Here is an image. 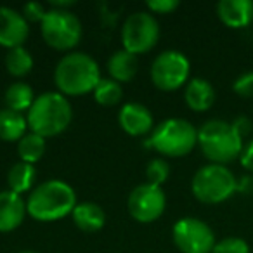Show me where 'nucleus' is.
Segmentation results:
<instances>
[{
  "mask_svg": "<svg viewBox=\"0 0 253 253\" xmlns=\"http://www.w3.org/2000/svg\"><path fill=\"white\" fill-rule=\"evenodd\" d=\"M236 193H241V194H252L253 193V177L252 175H245L241 179H238V191Z\"/></svg>",
  "mask_w": 253,
  "mask_h": 253,
  "instance_id": "2f4dec72",
  "label": "nucleus"
},
{
  "mask_svg": "<svg viewBox=\"0 0 253 253\" xmlns=\"http://www.w3.org/2000/svg\"><path fill=\"white\" fill-rule=\"evenodd\" d=\"M118 123L122 130H125L132 137H142L155 130L153 115L141 102H126L118 113Z\"/></svg>",
  "mask_w": 253,
  "mask_h": 253,
  "instance_id": "ddd939ff",
  "label": "nucleus"
},
{
  "mask_svg": "<svg viewBox=\"0 0 253 253\" xmlns=\"http://www.w3.org/2000/svg\"><path fill=\"white\" fill-rule=\"evenodd\" d=\"M23 16L28 23H42L45 18L47 11L40 2H28V4L23 5Z\"/></svg>",
  "mask_w": 253,
  "mask_h": 253,
  "instance_id": "cd10ccee",
  "label": "nucleus"
},
{
  "mask_svg": "<svg viewBox=\"0 0 253 253\" xmlns=\"http://www.w3.org/2000/svg\"><path fill=\"white\" fill-rule=\"evenodd\" d=\"M232 90L239 95V97L250 99L253 97V71H246L241 77H238L232 84Z\"/></svg>",
  "mask_w": 253,
  "mask_h": 253,
  "instance_id": "bb28decb",
  "label": "nucleus"
},
{
  "mask_svg": "<svg viewBox=\"0 0 253 253\" xmlns=\"http://www.w3.org/2000/svg\"><path fill=\"white\" fill-rule=\"evenodd\" d=\"M217 16L229 28H246L253 21L252 0H220L217 4Z\"/></svg>",
  "mask_w": 253,
  "mask_h": 253,
  "instance_id": "2eb2a0df",
  "label": "nucleus"
},
{
  "mask_svg": "<svg viewBox=\"0 0 253 253\" xmlns=\"http://www.w3.org/2000/svg\"><path fill=\"white\" fill-rule=\"evenodd\" d=\"M30 35L28 21L16 9L0 5V45L5 49L23 47Z\"/></svg>",
  "mask_w": 253,
  "mask_h": 253,
  "instance_id": "f8f14e48",
  "label": "nucleus"
},
{
  "mask_svg": "<svg viewBox=\"0 0 253 253\" xmlns=\"http://www.w3.org/2000/svg\"><path fill=\"white\" fill-rule=\"evenodd\" d=\"M149 146L169 158L186 156L198 144V128L184 118H169L155 126Z\"/></svg>",
  "mask_w": 253,
  "mask_h": 253,
  "instance_id": "39448f33",
  "label": "nucleus"
},
{
  "mask_svg": "<svg viewBox=\"0 0 253 253\" xmlns=\"http://www.w3.org/2000/svg\"><path fill=\"white\" fill-rule=\"evenodd\" d=\"M94 99L101 106H115L122 101L123 97V87L122 84L111 80V78H101L97 87L94 88Z\"/></svg>",
  "mask_w": 253,
  "mask_h": 253,
  "instance_id": "b1692460",
  "label": "nucleus"
},
{
  "mask_svg": "<svg viewBox=\"0 0 253 253\" xmlns=\"http://www.w3.org/2000/svg\"><path fill=\"white\" fill-rule=\"evenodd\" d=\"M26 203L23 196L12 191L0 193V232H11L23 224L26 217Z\"/></svg>",
  "mask_w": 253,
  "mask_h": 253,
  "instance_id": "4468645a",
  "label": "nucleus"
},
{
  "mask_svg": "<svg viewBox=\"0 0 253 253\" xmlns=\"http://www.w3.org/2000/svg\"><path fill=\"white\" fill-rule=\"evenodd\" d=\"M184 99L189 109L196 113H203L213 106L215 102V90L211 84L205 78H193L187 82Z\"/></svg>",
  "mask_w": 253,
  "mask_h": 253,
  "instance_id": "dca6fc26",
  "label": "nucleus"
},
{
  "mask_svg": "<svg viewBox=\"0 0 253 253\" xmlns=\"http://www.w3.org/2000/svg\"><path fill=\"white\" fill-rule=\"evenodd\" d=\"M198 146L215 165H227L243 153V139L232 123L224 120H208L198 130Z\"/></svg>",
  "mask_w": 253,
  "mask_h": 253,
  "instance_id": "20e7f679",
  "label": "nucleus"
},
{
  "mask_svg": "<svg viewBox=\"0 0 253 253\" xmlns=\"http://www.w3.org/2000/svg\"><path fill=\"white\" fill-rule=\"evenodd\" d=\"M37 179V169L35 165H30V163L19 162L16 165L11 167L7 173V184H9V191L16 194H25L28 193L33 187Z\"/></svg>",
  "mask_w": 253,
  "mask_h": 253,
  "instance_id": "aec40b11",
  "label": "nucleus"
},
{
  "mask_svg": "<svg viewBox=\"0 0 253 253\" xmlns=\"http://www.w3.org/2000/svg\"><path fill=\"white\" fill-rule=\"evenodd\" d=\"M19 253H37V252H32V250H23V252H19Z\"/></svg>",
  "mask_w": 253,
  "mask_h": 253,
  "instance_id": "473e14b6",
  "label": "nucleus"
},
{
  "mask_svg": "<svg viewBox=\"0 0 253 253\" xmlns=\"http://www.w3.org/2000/svg\"><path fill=\"white\" fill-rule=\"evenodd\" d=\"M40 30L47 45L56 50H71L82 40L80 19L66 9H49Z\"/></svg>",
  "mask_w": 253,
  "mask_h": 253,
  "instance_id": "0eeeda50",
  "label": "nucleus"
},
{
  "mask_svg": "<svg viewBox=\"0 0 253 253\" xmlns=\"http://www.w3.org/2000/svg\"><path fill=\"white\" fill-rule=\"evenodd\" d=\"M71 104L61 92H43L30 108L26 122L28 128L40 137H56L63 134L71 123Z\"/></svg>",
  "mask_w": 253,
  "mask_h": 253,
  "instance_id": "7ed1b4c3",
  "label": "nucleus"
},
{
  "mask_svg": "<svg viewBox=\"0 0 253 253\" xmlns=\"http://www.w3.org/2000/svg\"><path fill=\"white\" fill-rule=\"evenodd\" d=\"M4 101L7 109L16 113H25L30 111V108L35 102V94H33V88L30 87L25 82H16V84L9 85L7 90H5Z\"/></svg>",
  "mask_w": 253,
  "mask_h": 253,
  "instance_id": "412c9836",
  "label": "nucleus"
},
{
  "mask_svg": "<svg viewBox=\"0 0 253 253\" xmlns=\"http://www.w3.org/2000/svg\"><path fill=\"white\" fill-rule=\"evenodd\" d=\"M106 66H108V73L111 80L118 82V84H125V82L134 80L135 73H137V56H134L125 49H120L109 57Z\"/></svg>",
  "mask_w": 253,
  "mask_h": 253,
  "instance_id": "f3484780",
  "label": "nucleus"
},
{
  "mask_svg": "<svg viewBox=\"0 0 253 253\" xmlns=\"http://www.w3.org/2000/svg\"><path fill=\"white\" fill-rule=\"evenodd\" d=\"M28 122L25 115L11 111V109H0V139L5 142H19L28 132Z\"/></svg>",
  "mask_w": 253,
  "mask_h": 253,
  "instance_id": "6ab92c4d",
  "label": "nucleus"
},
{
  "mask_svg": "<svg viewBox=\"0 0 253 253\" xmlns=\"http://www.w3.org/2000/svg\"><path fill=\"white\" fill-rule=\"evenodd\" d=\"M45 139L40 135L28 132L21 141L18 142V155L21 158V162L35 165L37 162L42 160V156L45 155Z\"/></svg>",
  "mask_w": 253,
  "mask_h": 253,
  "instance_id": "4be33fe9",
  "label": "nucleus"
},
{
  "mask_svg": "<svg viewBox=\"0 0 253 253\" xmlns=\"http://www.w3.org/2000/svg\"><path fill=\"white\" fill-rule=\"evenodd\" d=\"M54 82L63 95H85L94 92L101 82L99 64L85 52H70L57 63L54 70Z\"/></svg>",
  "mask_w": 253,
  "mask_h": 253,
  "instance_id": "f03ea898",
  "label": "nucleus"
},
{
  "mask_svg": "<svg viewBox=\"0 0 253 253\" xmlns=\"http://www.w3.org/2000/svg\"><path fill=\"white\" fill-rule=\"evenodd\" d=\"M126 207H128V213L132 215L134 220L141 222V224H149V222L158 220L163 215L167 207V198L162 187L146 182L132 189Z\"/></svg>",
  "mask_w": 253,
  "mask_h": 253,
  "instance_id": "9b49d317",
  "label": "nucleus"
},
{
  "mask_svg": "<svg viewBox=\"0 0 253 253\" xmlns=\"http://www.w3.org/2000/svg\"><path fill=\"white\" fill-rule=\"evenodd\" d=\"M5 68L9 75L12 77H26L33 70V57L25 47H16V49L7 50L5 56Z\"/></svg>",
  "mask_w": 253,
  "mask_h": 253,
  "instance_id": "5701e85b",
  "label": "nucleus"
},
{
  "mask_svg": "<svg viewBox=\"0 0 253 253\" xmlns=\"http://www.w3.org/2000/svg\"><path fill=\"white\" fill-rule=\"evenodd\" d=\"M73 222L78 229L85 232H95L99 229L104 227L106 222V213L99 205L90 203V201H85V203H78L75 207L73 213Z\"/></svg>",
  "mask_w": 253,
  "mask_h": 253,
  "instance_id": "a211bd4d",
  "label": "nucleus"
},
{
  "mask_svg": "<svg viewBox=\"0 0 253 253\" xmlns=\"http://www.w3.org/2000/svg\"><path fill=\"white\" fill-rule=\"evenodd\" d=\"M146 5L155 14H170L179 7V2L177 0H148Z\"/></svg>",
  "mask_w": 253,
  "mask_h": 253,
  "instance_id": "c85d7f7f",
  "label": "nucleus"
},
{
  "mask_svg": "<svg viewBox=\"0 0 253 253\" xmlns=\"http://www.w3.org/2000/svg\"><path fill=\"white\" fill-rule=\"evenodd\" d=\"M172 238L182 253H211L217 243L210 225L194 217L177 220L172 229Z\"/></svg>",
  "mask_w": 253,
  "mask_h": 253,
  "instance_id": "9d476101",
  "label": "nucleus"
},
{
  "mask_svg": "<svg viewBox=\"0 0 253 253\" xmlns=\"http://www.w3.org/2000/svg\"><path fill=\"white\" fill-rule=\"evenodd\" d=\"M169 175H170V167L162 158L151 160L148 163V167H146V177H148V182L153 184V186L162 187L167 182Z\"/></svg>",
  "mask_w": 253,
  "mask_h": 253,
  "instance_id": "393cba45",
  "label": "nucleus"
},
{
  "mask_svg": "<svg viewBox=\"0 0 253 253\" xmlns=\"http://www.w3.org/2000/svg\"><path fill=\"white\" fill-rule=\"evenodd\" d=\"M211 253H250V246L241 238H225L222 241L215 243Z\"/></svg>",
  "mask_w": 253,
  "mask_h": 253,
  "instance_id": "a878e982",
  "label": "nucleus"
},
{
  "mask_svg": "<svg viewBox=\"0 0 253 253\" xmlns=\"http://www.w3.org/2000/svg\"><path fill=\"white\" fill-rule=\"evenodd\" d=\"M232 126L236 128V132H238L239 135H241V139H245L246 135H250L252 134V128H253V125H252V122H250L246 116H238V118L232 122Z\"/></svg>",
  "mask_w": 253,
  "mask_h": 253,
  "instance_id": "c756f323",
  "label": "nucleus"
},
{
  "mask_svg": "<svg viewBox=\"0 0 253 253\" xmlns=\"http://www.w3.org/2000/svg\"><path fill=\"white\" fill-rule=\"evenodd\" d=\"M160 25L156 18L149 12L139 11L125 19L122 28L123 49L134 56L146 54L158 43Z\"/></svg>",
  "mask_w": 253,
  "mask_h": 253,
  "instance_id": "6e6552de",
  "label": "nucleus"
},
{
  "mask_svg": "<svg viewBox=\"0 0 253 253\" xmlns=\"http://www.w3.org/2000/svg\"><path fill=\"white\" fill-rule=\"evenodd\" d=\"M191 64L179 50H165L151 64V80L160 90L172 92L189 80Z\"/></svg>",
  "mask_w": 253,
  "mask_h": 253,
  "instance_id": "1a4fd4ad",
  "label": "nucleus"
},
{
  "mask_svg": "<svg viewBox=\"0 0 253 253\" xmlns=\"http://www.w3.org/2000/svg\"><path fill=\"white\" fill-rule=\"evenodd\" d=\"M191 189L198 201L205 205H218L238 191V179L225 165H205L194 173Z\"/></svg>",
  "mask_w": 253,
  "mask_h": 253,
  "instance_id": "423d86ee",
  "label": "nucleus"
},
{
  "mask_svg": "<svg viewBox=\"0 0 253 253\" xmlns=\"http://www.w3.org/2000/svg\"><path fill=\"white\" fill-rule=\"evenodd\" d=\"M77 194L64 180L50 179L37 186L26 200V211L39 222H56L73 213Z\"/></svg>",
  "mask_w": 253,
  "mask_h": 253,
  "instance_id": "f257e3e1",
  "label": "nucleus"
},
{
  "mask_svg": "<svg viewBox=\"0 0 253 253\" xmlns=\"http://www.w3.org/2000/svg\"><path fill=\"white\" fill-rule=\"evenodd\" d=\"M239 160H241L243 169L248 170V172H253V139L243 148V153H241V156H239Z\"/></svg>",
  "mask_w": 253,
  "mask_h": 253,
  "instance_id": "7c9ffc66",
  "label": "nucleus"
}]
</instances>
